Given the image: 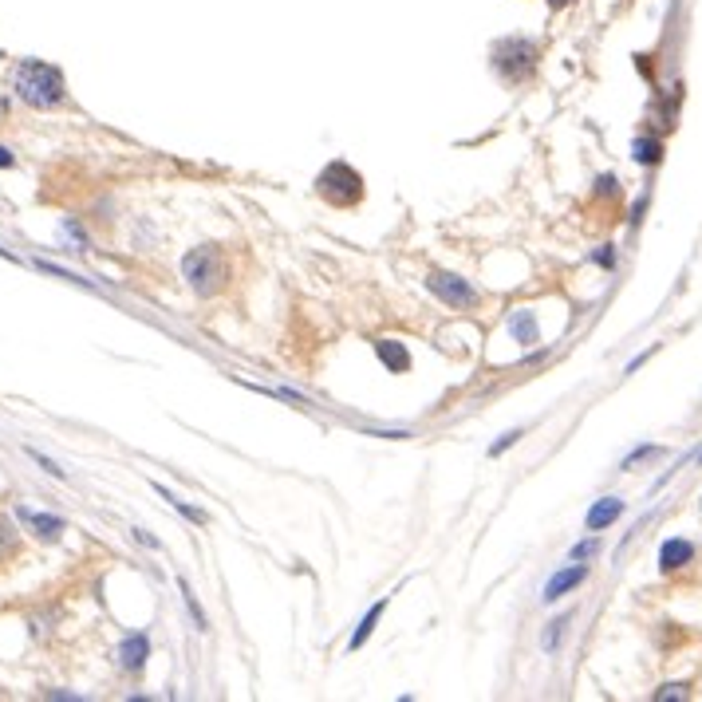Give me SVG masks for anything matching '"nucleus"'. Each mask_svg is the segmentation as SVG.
Instances as JSON below:
<instances>
[{
    "label": "nucleus",
    "instance_id": "25",
    "mask_svg": "<svg viewBox=\"0 0 702 702\" xmlns=\"http://www.w3.org/2000/svg\"><path fill=\"white\" fill-rule=\"evenodd\" d=\"M134 537H138V541H143V545H146V549H158V541L151 537V533H143V529H134Z\"/></svg>",
    "mask_w": 702,
    "mask_h": 702
},
{
    "label": "nucleus",
    "instance_id": "24",
    "mask_svg": "<svg viewBox=\"0 0 702 702\" xmlns=\"http://www.w3.org/2000/svg\"><path fill=\"white\" fill-rule=\"evenodd\" d=\"M8 166H16V154L8 146H0V170H8Z\"/></svg>",
    "mask_w": 702,
    "mask_h": 702
},
{
    "label": "nucleus",
    "instance_id": "27",
    "mask_svg": "<svg viewBox=\"0 0 702 702\" xmlns=\"http://www.w3.org/2000/svg\"><path fill=\"white\" fill-rule=\"evenodd\" d=\"M698 462H702V454H698Z\"/></svg>",
    "mask_w": 702,
    "mask_h": 702
},
{
    "label": "nucleus",
    "instance_id": "15",
    "mask_svg": "<svg viewBox=\"0 0 702 702\" xmlns=\"http://www.w3.org/2000/svg\"><path fill=\"white\" fill-rule=\"evenodd\" d=\"M154 493H158V498H162V501H170V506H174L178 513H182L186 521H197V525H202V521H205V513H202V509H194L190 501H182V498H174L170 490H162V481H154Z\"/></svg>",
    "mask_w": 702,
    "mask_h": 702
},
{
    "label": "nucleus",
    "instance_id": "5",
    "mask_svg": "<svg viewBox=\"0 0 702 702\" xmlns=\"http://www.w3.org/2000/svg\"><path fill=\"white\" fill-rule=\"evenodd\" d=\"M427 289L438 296L446 308H473V304L481 300V292L473 289L470 281H462V276H454V273H430L427 276Z\"/></svg>",
    "mask_w": 702,
    "mask_h": 702
},
{
    "label": "nucleus",
    "instance_id": "14",
    "mask_svg": "<svg viewBox=\"0 0 702 702\" xmlns=\"http://www.w3.org/2000/svg\"><path fill=\"white\" fill-rule=\"evenodd\" d=\"M631 158H636L639 166H659L663 162V143H659V138H636V143H631Z\"/></svg>",
    "mask_w": 702,
    "mask_h": 702
},
{
    "label": "nucleus",
    "instance_id": "13",
    "mask_svg": "<svg viewBox=\"0 0 702 702\" xmlns=\"http://www.w3.org/2000/svg\"><path fill=\"white\" fill-rule=\"evenodd\" d=\"M375 351H379L383 368L394 371V375H403L411 368V355H407V348H403L399 340H379V343H375Z\"/></svg>",
    "mask_w": 702,
    "mask_h": 702
},
{
    "label": "nucleus",
    "instance_id": "6",
    "mask_svg": "<svg viewBox=\"0 0 702 702\" xmlns=\"http://www.w3.org/2000/svg\"><path fill=\"white\" fill-rule=\"evenodd\" d=\"M585 580H588V565H576V560H568L565 568H557L545 580V588H541V600H545V604H557V600H565L568 592H576Z\"/></svg>",
    "mask_w": 702,
    "mask_h": 702
},
{
    "label": "nucleus",
    "instance_id": "20",
    "mask_svg": "<svg viewBox=\"0 0 702 702\" xmlns=\"http://www.w3.org/2000/svg\"><path fill=\"white\" fill-rule=\"evenodd\" d=\"M655 454H659V446H639V450H631L628 458L620 462V470H631V466H636V462H644V458H655Z\"/></svg>",
    "mask_w": 702,
    "mask_h": 702
},
{
    "label": "nucleus",
    "instance_id": "12",
    "mask_svg": "<svg viewBox=\"0 0 702 702\" xmlns=\"http://www.w3.org/2000/svg\"><path fill=\"white\" fill-rule=\"evenodd\" d=\"M509 335L517 343H525V348H533V343H537L541 328H537V316H533V308H517V312L509 316Z\"/></svg>",
    "mask_w": 702,
    "mask_h": 702
},
{
    "label": "nucleus",
    "instance_id": "9",
    "mask_svg": "<svg viewBox=\"0 0 702 702\" xmlns=\"http://www.w3.org/2000/svg\"><path fill=\"white\" fill-rule=\"evenodd\" d=\"M624 501L620 498H600L596 506L588 509V517H585V525H588V533H604L608 525H616L620 517H624Z\"/></svg>",
    "mask_w": 702,
    "mask_h": 702
},
{
    "label": "nucleus",
    "instance_id": "18",
    "mask_svg": "<svg viewBox=\"0 0 702 702\" xmlns=\"http://www.w3.org/2000/svg\"><path fill=\"white\" fill-rule=\"evenodd\" d=\"M600 552V537L592 533V537H585L580 545H572V552H568V560H576V565H585V560H592Z\"/></svg>",
    "mask_w": 702,
    "mask_h": 702
},
{
    "label": "nucleus",
    "instance_id": "19",
    "mask_svg": "<svg viewBox=\"0 0 702 702\" xmlns=\"http://www.w3.org/2000/svg\"><path fill=\"white\" fill-rule=\"evenodd\" d=\"M521 434H525V427H517V430L501 434V438H498V442H493V446H490V458H501V454H506L509 446H517V442H521Z\"/></svg>",
    "mask_w": 702,
    "mask_h": 702
},
{
    "label": "nucleus",
    "instance_id": "16",
    "mask_svg": "<svg viewBox=\"0 0 702 702\" xmlns=\"http://www.w3.org/2000/svg\"><path fill=\"white\" fill-rule=\"evenodd\" d=\"M178 588H182V600H186V611L194 616V628L197 631H210V620H205V611L202 604H197V596H194V588H190V580H178Z\"/></svg>",
    "mask_w": 702,
    "mask_h": 702
},
{
    "label": "nucleus",
    "instance_id": "10",
    "mask_svg": "<svg viewBox=\"0 0 702 702\" xmlns=\"http://www.w3.org/2000/svg\"><path fill=\"white\" fill-rule=\"evenodd\" d=\"M16 517L24 521V525L36 533V537H44V541H56L59 533H64V517H52V513H36V509L20 506V509H16Z\"/></svg>",
    "mask_w": 702,
    "mask_h": 702
},
{
    "label": "nucleus",
    "instance_id": "23",
    "mask_svg": "<svg viewBox=\"0 0 702 702\" xmlns=\"http://www.w3.org/2000/svg\"><path fill=\"white\" fill-rule=\"evenodd\" d=\"M28 454H32V458H36V462H39V466H44L48 473H52V478H64V470H59L52 458H44V454H39V450H28Z\"/></svg>",
    "mask_w": 702,
    "mask_h": 702
},
{
    "label": "nucleus",
    "instance_id": "21",
    "mask_svg": "<svg viewBox=\"0 0 702 702\" xmlns=\"http://www.w3.org/2000/svg\"><path fill=\"white\" fill-rule=\"evenodd\" d=\"M655 698H659V702H663V698H687V683H667V687H659Z\"/></svg>",
    "mask_w": 702,
    "mask_h": 702
},
{
    "label": "nucleus",
    "instance_id": "2",
    "mask_svg": "<svg viewBox=\"0 0 702 702\" xmlns=\"http://www.w3.org/2000/svg\"><path fill=\"white\" fill-rule=\"evenodd\" d=\"M490 59H493V72L506 79L509 87H517V83H525V79H533V72H537L541 44L529 39V36H506V39L493 44Z\"/></svg>",
    "mask_w": 702,
    "mask_h": 702
},
{
    "label": "nucleus",
    "instance_id": "1",
    "mask_svg": "<svg viewBox=\"0 0 702 702\" xmlns=\"http://www.w3.org/2000/svg\"><path fill=\"white\" fill-rule=\"evenodd\" d=\"M13 87L28 107H36V111H52V107H59L67 99L64 72H59L56 64H44V59H24L13 75Z\"/></svg>",
    "mask_w": 702,
    "mask_h": 702
},
{
    "label": "nucleus",
    "instance_id": "26",
    "mask_svg": "<svg viewBox=\"0 0 702 702\" xmlns=\"http://www.w3.org/2000/svg\"><path fill=\"white\" fill-rule=\"evenodd\" d=\"M572 4V0H549V8H552V13H560V8H568Z\"/></svg>",
    "mask_w": 702,
    "mask_h": 702
},
{
    "label": "nucleus",
    "instance_id": "4",
    "mask_svg": "<svg viewBox=\"0 0 702 702\" xmlns=\"http://www.w3.org/2000/svg\"><path fill=\"white\" fill-rule=\"evenodd\" d=\"M316 194L324 197L328 205H335V210H351V205H360L363 202V174L355 170L351 162H328L320 170V178H316Z\"/></svg>",
    "mask_w": 702,
    "mask_h": 702
},
{
    "label": "nucleus",
    "instance_id": "3",
    "mask_svg": "<svg viewBox=\"0 0 702 702\" xmlns=\"http://www.w3.org/2000/svg\"><path fill=\"white\" fill-rule=\"evenodd\" d=\"M182 276L197 296H213L225 289V253L217 245H197L182 256Z\"/></svg>",
    "mask_w": 702,
    "mask_h": 702
},
{
    "label": "nucleus",
    "instance_id": "7",
    "mask_svg": "<svg viewBox=\"0 0 702 702\" xmlns=\"http://www.w3.org/2000/svg\"><path fill=\"white\" fill-rule=\"evenodd\" d=\"M146 659H151V636L146 631H134V636H126L118 644V667L131 671V675H138L146 667Z\"/></svg>",
    "mask_w": 702,
    "mask_h": 702
},
{
    "label": "nucleus",
    "instance_id": "22",
    "mask_svg": "<svg viewBox=\"0 0 702 702\" xmlns=\"http://www.w3.org/2000/svg\"><path fill=\"white\" fill-rule=\"evenodd\" d=\"M592 261L604 264V269H611V264H616V253H611V245H600V249L592 253Z\"/></svg>",
    "mask_w": 702,
    "mask_h": 702
},
{
    "label": "nucleus",
    "instance_id": "17",
    "mask_svg": "<svg viewBox=\"0 0 702 702\" xmlns=\"http://www.w3.org/2000/svg\"><path fill=\"white\" fill-rule=\"evenodd\" d=\"M568 624H572V611H565V616L552 620L549 631H545V639H541V647H545V651H557V644H560V636H565Z\"/></svg>",
    "mask_w": 702,
    "mask_h": 702
},
{
    "label": "nucleus",
    "instance_id": "8",
    "mask_svg": "<svg viewBox=\"0 0 702 702\" xmlns=\"http://www.w3.org/2000/svg\"><path fill=\"white\" fill-rule=\"evenodd\" d=\"M695 560V545L687 537H667L659 545V572H679Z\"/></svg>",
    "mask_w": 702,
    "mask_h": 702
},
{
    "label": "nucleus",
    "instance_id": "11",
    "mask_svg": "<svg viewBox=\"0 0 702 702\" xmlns=\"http://www.w3.org/2000/svg\"><path fill=\"white\" fill-rule=\"evenodd\" d=\"M383 611H387V596L383 600H375V604L363 611V620H360V628H355V636H351V644H348V651H360L368 639L375 636V628H379V620H383Z\"/></svg>",
    "mask_w": 702,
    "mask_h": 702
}]
</instances>
